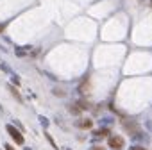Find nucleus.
<instances>
[{
  "mask_svg": "<svg viewBox=\"0 0 152 150\" xmlns=\"http://www.w3.org/2000/svg\"><path fill=\"white\" fill-rule=\"evenodd\" d=\"M6 150H14V148H13L11 145H6Z\"/></svg>",
  "mask_w": 152,
  "mask_h": 150,
  "instance_id": "15",
  "label": "nucleus"
},
{
  "mask_svg": "<svg viewBox=\"0 0 152 150\" xmlns=\"http://www.w3.org/2000/svg\"><path fill=\"white\" fill-rule=\"evenodd\" d=\"M109 129H98V131H95V134L97 136H109Z\"/></svg>",
  "mask_w": 152,
  "mask_h": 150,
  "instance_id": "8",
  "label": "nucleus"
},
{
  "mask_svg": "<svg viewBox=\"0 0 152 150\" xmlns=\"http://www.w3.org/2000/svg\"><path fill=\"white\" fill-rule=\"evenodd\" d=\"M91 150H104V148H102V146H93Z\"/></svg>",
  "mask_w": 152,
  "mask_h": 150,
  "instance_id": "14",
  "label": "nucleus"
},
{
  "mask_svg": "<svg viewBox=\"0 0 152 150\" xmlns=\"http://www.w3.org/2000/svg\"><path fill=\"white\" fill-rule=\"evenodd\" d=\"M54 93H56V95H61V97H64V91H63V90H57V88H56V90H54Z\"/></svg>",
  "mask_w": 152,
  "mask_h": 150,
  "instance_id": "11",
  "label": "nucleus"
},
{
  "mask_svg": "<svg viewBox=\"0 0 152 150\" xmlns=\"http://www.w3.org/2000/svg\"><path fill=\"white\" fill-rule=\"evenodd\" d=\"M77 107H79V109L81 111H86V109H90V102H86V100H77Z\"/></svg>",
  "mask_w": 152,
  "mask_h": 150,
  "instance_id": "6",
  "label": "nucleus"
},
{
  "mask_svg": "<svg viewBox=\"0 0 152 150\" xmlns=\"http://www.w3.org/2000/svg\"><path fill=\"white\" fill-rule=\"evenodd\" d=\"M122 125H123V129H125V132L131 134V136H136L138 131H140V127H138V123H136L134 120H123Z\"/></svg>",
  "mask_w": 152,
  "mask_h": 150,
  "instance_id": "2",
  "label": "nucleus"
},
{
  "mask_svg": "<svg viewBox=\"0 0 152 150\" xmlns=\"http://www.w3.org/2000/svg\"><path fill=\"white\" fill-rule=\"evenodd\" d=\"M88 88H90V80H84V82L81 84V88H79V90H81V91L84 93V91H86V90H88Z\"/></svg>",
  "mask_w": 152,
  "mask_h": 150,
  "instance_id": "10",
  "label": "nucleus"
},
{
  "mask_svg": "<svg viewBox=\"0 0 152 150\" xmlns=\"http://www.w3.org/2000/svg\"><path fill=\"white\" fill-rule=\"evenodd\" d=\"M107 143H109L111 148H116V150H118V148L123 146V138H122V136H111Z\"/></svg>",
  "mask_w": 152,
  "mask_h": 150,
  "instance_id": "3",
  "label": "nucleus"
},
{
  "mask_svg": "<svg viewBox=\"0 0 152 150\" xmlns=\"http://www.w3.org/2000/svg\"><path fill=\"white\" fill-rule=\"evenodd\" d=\"M68 109H70V113H72L74 116H77V114H81V109H79V107H77V105H70V107H68Z\"/></svg>",
  "mask_w": 152,
  "mask_h": 150,
  "instance_id": "9",
  "label": "nucleus"
},
{
  "mask_svg": "<svg viewBox=\"0 0 152 150\" xmlns=\"http://www.w3.org/2000/svg\"><path fill=\"white\" fill-rule=\"evenodd\" d=\"M4 31H6V25H4V23H0V34H2Z\"/></svg>",
  "mask_w": 152,
  "mask_h": 150,
  "instance_id": "12",
  "label": "nucleus"
},
{
  "mask_svg": "<svg viewBox=\"0 0 152 150\" xmlns=\"http://www.w3.org/2000/svg\"><path fill=\"white\" fill-rule=\"evenodd\" d=\"M143 150H145V148H143Z\"/></svg>",
  "mask_w": 152,
  "mask_h": 150,
  "instance_id": "17",
  "label": "nucleus"
},
{
  "mask_svg": "<svg viewBox=\"0 0 152 150\" xmlns=\"http://www.w3.org/2000/svg\"><path fill=\"white\" fill-rule=\"evenodd\" d=\"M14 52H16V55H20V57H27V55H29V52H31V47H25V48H16Z\"/></svg>",
  "mask_w": 152,
  "mask_h": 150,
  "instance_id": "5",
  "label": "nucleus"
},
{
  "mask_svg": "<svg viewBox=\"0 0 152 150\" xmlns=\"http://www.w3.org/2000/svg\"><path fill=\"white\" fill-rule=\"evenodd\" d=\"M75 125H77L79 129H86V131H90V129H93V120H90V118H84V120H79Z\"/></svg>",
  "mask_w": 152,
  "mask_h": 150,
  "instance_id": "4",
  "label": "nucleus"
},
{
  "mask_svg": "<svg viewBox=\"0 0 152 150\" xmlns=\"http://www.w3.org/2000/svg\"><path fill=\"white\" fill-rule=\"evenodd\" d=\"M9 90H11V93L14 95V98H16V100L20 102V104H24V98H21V95H20V93H18V91L14 90V86H9Z\"/></svg>",
  "mask_w": 152,
  "mask_h": 150,
  "instance_id": "7",
  "label": "nucleus"
},
{
  "mask_svg": "<svg viewBox=\"0 0 152 150\" xmlns=\"http://www.w3.org/2000/svg\"><path fill=\"white\" fill-rule=\"evenodd\" d=\"M129 150H143V148H141V146H131Z\"/></svg>",
  "mask_w": 152,
  "mask_h": 150,
  "instance_id": "13",
  "label": "nucleus"
},
{
  "mask_svg": "<svg viewBox=\"0 0 152 150\" xmlns=\"http://www.w3.org/2000/svg\"><path fill=\"white\" fill-rule=\"evenodd\" d=\"M150 4H152V0H150Z\"/></svg>",
  "mask_w": 152,
  "mask_h": 150,
  "instance_id": "16",
  "label": "nucleus"
},
{
  "mask_svg": "<svg viewBox=\"0 0 152 150\" xmlns=\"http://www.w3.org/2000/svg\"><path fill=\"white\" fill-rule=\"evenodd\" d=\"M6 129H7L9 136L14 139V143H16V145H24V143H25V139H24V136H21V132L18 131V129H16L14 125H7Z\"/></svg>",
  "mask_w": 152,
  "mask_h": 150,
  "instance_id": "1",
  "label": "nucleus"
}]
</instances>
